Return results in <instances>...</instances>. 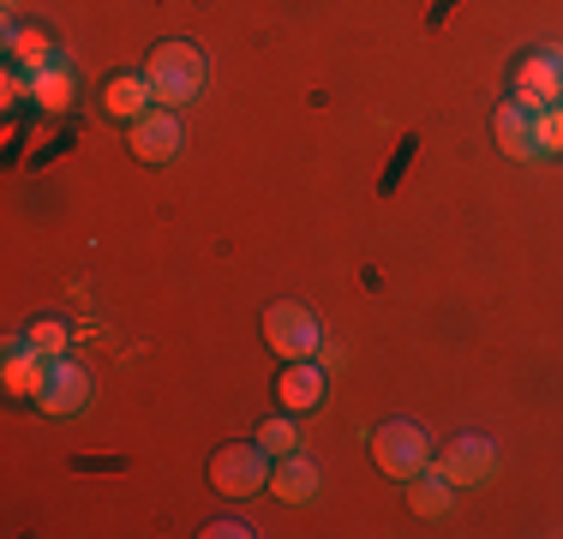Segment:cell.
Masks as SVG:
<instances>
[{
	"instance_id": "cell-1",
	"label": "cell",
	"mask_w": 563,
	"mask_h": 539,
	"mask_svg": "<svg viewBox=\"0 0 563 539\" xmlns=\"http://www.w3.org/2000/svg\"><path fill=\"white\" fill-rule=\"evenodd\" d=\"M144 78H151V90L163 108H186L205 90V54L192 43H163L151 54V66H144Z\"/></svg>"
},
{
	"instance_id": "cell-2",
	"label": "cell",
	"mask_w": 563,
	"mask_h": 539,
	"mask_svg": "<svg viewBox=\"0 0 563 539\" xmlns=\"http://www.w3.org/2000/svg\"><path fill=\"white\" fill-rule=\"evenodd\" d=\"M372 462L390 480H413L432 468V438H426L413 420H390L384 431H372Z\"/></svg>"
},
{
	"instance_id": "cell-9",
	"label": "cell",
	"mask_w": 563,
	"mask_h": 539,
	"mask_svg": "<svg viewBox=\"0 0 563 539\" xmlns=\"http://www.w3.org/2000/svg\"><path fill=\"white\" fill-rule=\"evenodd\" d=\"M276 396H282V408H288V414L324 408V396H330V377H324V366H312V360H294V366L282 372Z\"/></svg>"
},
{
	"instance_id": "cell-6",
	"label": "cell",
	"mask_w": 563,
	"mask_h": 539,
	"mask_svg": "<svg viewBox=\"0 0 563 539\" xmlns=\"http://www.w3.org/2000/svg\"><path fill=\"white\" fill-rule=\"evenodd\" d=\"M180 151H186L180 108H151L144 120H132V156L139 162H174Z\"/></svg>"
},
{
	"instance_id": "cell-12",
	"label": "cell",
	"mask_w": 563,
	"mask_h": 539,
	"mask_svg": "<svg viewBox=\"0 0 563 539\" xmlns=\"http://www.w3.org/2000/svg\"><path fill=\"white\" fill-rule=\"evenodd\" d=\"M318 480H324V474H318V468L306 462L300 450H294V455H276V468H271L276 497H288V504H312V497H318Z\"/></svg>"
},
{
	"instance_id": "cell-11",
	"label": "cell",
	"mask_w": 563,
	"mask_h": 539,
	"mask_svg": "<svg viewBox=\"0 0 563 539\" xmlns=\"http://www.w3.org/2000/svg\"><path fill=\"white\" fill-rule=\"evenodd\" d=\"M492 132H498V151L516 156V162H533L540 151H533V114L521 102H504L498 114H492Z\"/></svg>"
},
{
	"instance_id": "cell-14",
	"label": "cell",
	"mask_w": 563,
	"mask_h": 539,
	"mask_svg": "<svg viewBox=\"0 0 563 539\" xmlns=\"http://www.w3.org/2000/svg\"><path fill=\"white\" fill-rule=\"evenodd\" d=\"M7 54H12V66H24V73H43V66L60 61V48H55L48 31H7Z\"/></svg>"
},
{
	"instance_id": "cell-20",
	"label": "cell",
	"mask_w": 563,
	"mask_h": 539,
	"mask_svg": "<svg viewBox=\"0 0 563 539\" xmlns=\"http://www.w3.org/2000/svg\"><path fill=\"white\" fill-rule=\"evenodd\" d=\"M210 539H252V521H240V516H228V521H210L205 528Z\"/></svg>"
},
{
	"instance_id": "cell-4",
	"label": "cell",
	"mask_w": 563,
	"mask_h": 539,
	"mask_svg": "<svg viewBox=\"0 0 563 539\" xmlns=\"http://www.w3.org/2000/svg\"><path fill=\"white\" fill-rule=\"evenodd\" d=\"M264 336H271V348L282 360H312V354H324V330H318V318L306 312V306H294V300H282L264 312Z\"/></svg>"
},
{
	"instance_id": "cell-18",
	"label": "cell",
	"mask_w": 563,
	"mask_h": 539,
	"mask_svg": "<svg viewBox=\"0 0 563 539\" xmlns=\"http://www.w3.org/2000/svg\"><path fill=\"white\" fill-rule=\"evenodd\" d=\"M24 348H36L43 360H60L66 354V323L60 318H36L31 330H24Z\"/></svg>"
},
{
	"instance_id": "cell-15",
	"label": "cell",
	"mask_w": 563,
	"mask_h": 539,
	"mask_svg": "<svg viewBox=\"0 0 563 539\" xmlns=\"http://www.w3.org/2000/svg\"><path fill=\"white\" fill-rule=\"evenodd\" d=\"M31 102L48 108V114H60V108L73 102V66L55 61V66H43V73H31Z\"/></svg>"
},
{
	"instance_id": "cell-8",
	"label": "cell",
	"mask_w": 563,
	"mask_h": 539,
	"mask_svg": "<svg viewBox=\"0 0 563 539\" xmlns=\"http://www.w3.org/2000/svg\"><path fill=\"white\" fill-rule=\"evenodd\" d=\"M43 414H78L90 402V372L85 366H73V360H55L48 366V384H43Z\"/></svg>"
},
{
	"instance_id": "cell-19",
	"label": "cell",
	"mask_w": 563,
	"mask_h": 539,
	"mask_svg": "<svg viewBox=\"0 0 563 539\" xmlns=\"http://www.w3.org/2000/svg\"><path fill=\"white\" fill-rule=\"evenodd\" d=\"M258 443L271 455H294V450H300V431H294V420H264L258 426Z\"/></svg>"
},
{
	"instance_id": "cell-17",
	"label": "cell",
	"mask_w": 563,
	"mask_h": 539,
	"mask_svg": "<svg viewBox=\"0 0 563 539\" xmlns=\"http://www.w3.org/2000/svg\"><path fill=\"white\" fill-rule=\"evenodd\" d=\"M533 151H540V156H563V102L533 108Z\"/></svg>"
},
{
	"instance_id": "cell-3",
	"label": "cell",
	"mask_w": 563,
	"mask_h": 539,
	"mask_svg": "<svg viewBox=\"0 0 563 539\" xmlns=\"http://www.w3.org/2000/svg\"><path fill=\"white\" fill-rule=\"evenodd\" d=\"M210 485L228 497H252L258 485H271V450L264 443H228L210 462Z\"/></svg>"
},
{
	"instance_id": "cell-16",
	"label": "cell",
	"mask_w": 563,
	"mask_h": 539,
	"mask_svg": "<svg viewBox=\"0 0 563 539\" xmlns=\"http://www.w3.org/2000/svg\"><path fill=\"white\" fill-rule=\"evenodd\" d=\"M450 492H455V485H450L444 468H438V474L426 468V474L408 480V504L420 509V516H444V509H450Z\"/></svg>"
},
{
	"instance_id": "cell-5",
	"label": "cell",
	"mask_w": 563,
	"mask_h": 539,
	"mask_svg": "<svg viewBox=\"0 0 563 539\" xmlns=\"http://www.w3.org/2000/svg\"><path fill=\"white\" fill-rule=\"evenodd\" d=\"M509 102H521L533 114V108H552L563 102V48H540V54H528V61L516 66V97Z\"/></svg>"
},
{
	"instance_id": "cell-7",
	"label": "cell",
	"mask_w": 563,
	"mask_h": 539,
	"mask_svg": "<svg viewBox=\"0 0 563 539\" xmlns=\"http://www.w3.org/2000/svg\"><path fill=\"white\" fill-rule=\"evenodd\" d=\"M438 468L450 474V485H492V474H498V450H492V438H479V431H462Z\"/></svg>"
},
{
	"instance_id": "cell-10",
	"label": "cell",
	"mask_w": 563,
	"mask_h": 539,
	"mask_svg": "<svg viewBox=\"0 0 563 539\" xmlns=\"http://www.w3.org/2000/svg\"><path fill=\"white\" fill-rule=\"evenodd\" d=\"M151 102H156V90H151L144 73H114L109 85H102V108H109L114 120H126V127L151 114Z\"/></svg>"
},
{
	"instance_id": "cell-13",
	"label": "cell",
	"mask_w": 563,
	"mask_h": 539,
	"mask_svg": "<svg viewBox=\"0 0 563 539\" xmlns=\"http://www.w3.org/2000/svg\"><path fill=\"white\" fill-rule=\"evenodd\" d=\"M48 366H55V360H43L36 348H24V342H19V348L7 354V372H0V377H7V389H12V396H43Z\"/></svg>"
}]
</instances>
